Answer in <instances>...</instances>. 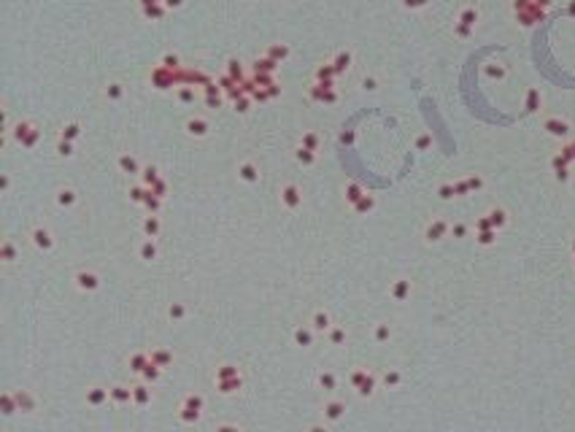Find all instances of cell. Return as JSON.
Wrapping results in <instances>:
<instances>
[{"label":"cell","instance_id":"obj_2","mask_svg":"<svg viewBox=\"0 0 575 432\" xmlns=\"http://www.w3.org/2000/svg\"><path fill=\"white\" fill-rule=\"evenodd\" d=\"M348 60H351V57H348L346 52H341V54L335 57V65H332V68H335V70H346V68H348Z\"/></svg>","mask_w":575,"mask_h":432},{"label":"cell","instance_id":"obj_5","mask_svg":"<svg viewBox=\"0 0 575 432\" xmlns=\"http://www.w3.org/2000/svg\"><path fill=\"white\" fill-rule=\"evenodd\" d=\"M297 157L303 159V162H314V154H310V149H305V146H303V149H300V152H297Z\"/></svg>","mask_w":575,"mask_h":432},{"label":"cell","instance_id":"obj_3","mask_svg":"<svg viewBox=\"0 0 575 432\" xmlns=\"http://www.w3.org/2000/svg\"><path fill=\"white\" fill-rule=\"evenodd\" d=\"M286 54H289L286 46H273V49H270V57H273V60H284Z\"/></svg>","mask_w":575,"mask_h":432},{"label":"cell","instance_id":"obj_1","mask_svg":"<svg viewBox=\"0 0 575 432\" xmlns=\"http://www.w3.org/2000/svg\"><path fill=\"white\" fill-rule=\"evenodd\" d=\"M186 130H189L192 135H205L208 125H205V119H189V122H186Z\"/></svg>","mask_w":575,"mask_h":432},{"label":"cell","instance_id":"obj_6","mask_svg":"<svg viewBox=\"0 0 575 432\" xmlns=\"http://www.w3.org/2000/svg\"><path fill=\"white\" fill-rule=\"evenodd\" d=\"M241 173H243V178H257V173H254V167H251V165H243V167H241Z\"/></svg>","mask_w":575,"mask_h":432},{"label":"cell","instance_id":"obj_4","mask_svg":"<svg viewBox=\"0 0 575 432\" xmlns=\"http://www.w3.org/2000/svg\"><path fill=\"white\" fill-rule=\"evenodd\" d=\"M122 167H127V171H138V165H135V159L133 157H122Z\"/></svg>","mask_w":575,"mask_h":432}]
</instances>
